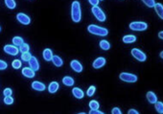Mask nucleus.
Masks as SVG:
<instances>
[{"label":"nucleus","mask_w":163,"mask_h":114,"mask_svg":"<svg viewBox=\"0 0 163 114\" xmlns=\"http://www.w3.org/2000/svg\"><path fill=\"white\" fill-rule=\"evenodd\" d=\"M7 67H8V64H7L4 61L0 60V70H5Z\"/></svg>","instance_id":"obj_34"},{"label":"nucleus","mask_w":163,"mask_h":114,"mask_svg":"<svg viewBox=\"0 0 163 114\" xmlns=\"http://www.w3.org/2000/svg\"><path fill=\"white\" fill-rule=\"evenodd\" d=\"M3 94H4L5 96H12L13 91L11 88H5L4 91H3Z\"/></svg>","instance_id":"obj_33"},{"label":"nucleus","mask_w":163,"mask_h":114,"mask_svg":"<svg viewBox=\"0 0 163 114\" xmlns=\"http://www.w3.org/2000/svg\"><path fill=\"white\" fill-rule=\"evenodd\" d=\"M58 89H59V84L57 82H52L49 84V86H48V91H49V93H52V94L57 92Z\"/></svg>","instance_id":"obj_20"},{"label":"nucleus","mask_w":163,"mask_h":114,"mask_svg":"<svg viewBox=\"0 0 163 114\" xmlns=\"http://www.w3.org/2000/svg\"><path fill=\"white\" fill-rule=\"evenodd\" d=\"M4 103H6V105H12V103H13V99L12 96H5Z\"/></svg>","instance_id":"obj_32"},{"label":"nucleus","mask_w":163,"mask_h":114,"mask_svg":"<svg viewBox=\"0 0 163 114\" xmlns=\"http://www.w3.org/2000/svg\"><path fill=\"white\" fill-rule=\"evenodd\" d=\"M0 32H1V27H0Z\"/></svg>","instance_id":"obj_41"},{"label":"nucleus","mask_w":163,"mask_h":114,"mask_svg":"<svg viewBox=\"0 0 163 114\" xmlns=\"http://www.w3.org/2000/svg\"><path fill=\"white\" fill-rule=\"evenodd\" d=\"M90 114H103L104 112L101 111V110H98V109H91L89 111Z\"/></svg>","instance_id":"obj_35"},{"label":"nucleus","mask_w":163,"mask_h":114,"mask_svg":"<svg viewBox=\"0 0 163 114\" xmlns=\"http://www.w3.org/2000/svg\"><path fill=\"white\" fill-rule=\"evenodd\" d=\"M51 61H53L54 65L57 67H61V66H62V64H64V61H62L61 58L59 56H53Z\"/></svg>","instance_id":"obj_19"},{"label":"nucleus","mask_w":163,"mask_h":114,"mask_svg":"<svg viewBox=\"0 0 163 114\" xmlns=\"http://www.w3.org/2000/svg\"><path fill=\"white\" fill-rule=\"evenodd\" d=\"M106 64V58H103V57H100V58H97L96 60L93 61V68L95 69H99L103 67L104 65Z\"/></svg>","instance_id":"obj_10"},{"label":"nucleus","mask_w":163,"mask_h":114,"mask_svg":"<svg viewBox=\"0 0 163 114\" xmlns=\"http://www.w3.org/2000/svg\"><path fill=\"white\" fill-rule=\"evenodd\" d=\"M142 1H143L144 4L146 5L147 7H149V8H154L155 5V0H142Z\"/></svg>","instance_id":"obj_28"},{"label":"nucleus","mask_w":163,"mask_h":114,"mask_svg":"<svg viewBox=\"0 0 163 114\" xmlns=\"http://www.w3.org/2000/svg\"><path fill=\"white\" fill-rule=\"evenodd\" d=\"M72 93H73L74 97L77 99H83L85 96L84 91H83L81 88H78V87H74L73 89H72Z\"/></svg>","instance_id":"obj_14"},{"label":"nucleus","mask_w":163,"mask_h":114,"mask_svg":"<svg viewBox=\"0 0 163 114\" xmlns=\"http://www.w3.org/2000/svg\"><path fill=\"white\" fill-rule=\"evenodd\" d=\"M4 52L6 54L11 55V56H16L18 54L19 49L15 45H10V44H8V45L4 46Z\"/></svg>","instance_id":"obj_8"},{"label":"nucleus","mask_w":163,"mask_h":114,"mask_svg":"<svg viewBox=\"0 0 163 114\" xmlns=\"http://www.w3.org/2000/svg\"><path fill=\"white\" fill-rule=\"evenodd\" d=\"M13 45L17 47V46L22 45V44L24 43V40L22 37H15L13 39Z\"/></svg>","instance_id":"obj_22"},{"label":"nucleus","mask_w":163,"mask_h":114,"mask_svg":"<svg viewBox=\"0 0 163 114\" xmlns=\"http://www.w3.org/2000/svg\"><path fill=\"white\" fill-rule=\"evenodd\" d=\"M155 110L158 112L162 114L163 113V103L162 102H155Z\"/></svg>","instance_id":"obj_24"},{"label":"nucleus","mask_w":163,"mask_h":114,"mask_svg":"<svg viewBox=\"0 0 163 114\" xmlns=\"http://www.w3.org/2000/svg\"><path fill=\"white\" fill-rule=\"evenodd\" d=\"M139 112L137 111V110H135V109H130L129 110V114H138Z\"/></svg>","instance_id":"obj_38"},{"label":"nucleus","mask_w":163,"mask_h":114,"mask_svg":"<svg viewBox=\"0 0 163 114\" xmlns=\"http://www.w3.org/2000/svg\"><path fill=\"white\" fill-rule=\"evenodd\" d=\"M135 41H136V37L133 34H128L123 37V42L125 43H133Z\"/></svg>","instance_id":"obj_21"},{"label":"nucleus","mask_w":163,"mask_h":114,"mask_svg":"<svg viewBox=\"0 0 163 114\" xmlns=\"http://www.w3.org/2000/svg\"><path fill=\"white\" fill-rule=\"evenodd\" d=\"M32 88L37 91H44L45 89H46V86H45V84H43L42 82L35 81L32 82Z\"/></svg>","instance_id":"obj_12"},{"label":"nucleus","mask_w":163,"mask_h":114,"mask_svg":"<svg viewBox=\"0 0 163 114\" xmlns=\"http://www.w3.org/2000/svg\"><path fill=\"white\" fill-rule=\"evenodd\" d=\"M91 11H92V13L95 15V17L99 20V21L104 22L106 20V15H105V13L102 11L100 7H98V6H92Z\"/></svg>","instance_id":"obj_4"},{"label":"nucleus","mask_w":163,"mask_h":114,"mask_svg":"<svg viewBox=\"0 0 163 114\" xmlns=\"http://www.w3.org/2000/svg\"><path fill=\"white\" fill-rule=\"evenodd\" d=\"M89 108L91 109H98L99 108V103L97 101H90L89 102Z\"/></svg>","instance_id":"obj_29"},{"label":"nucleus","mask_w":163,"mask_h":114,"mask_svg":"<svg viewBox=\"0 0 163 114\" xmlns=\"http://www.w3.org/2000/svg\"><path fill=\"white\" fill-rule=\"evenodd\" d=\"M70 66L71 68L73 69V70L75 72H78V73H80V72H82L83 71V65L81 64V63L78 61H72L71 63H70Z\"/></svg>","instance_id":"obj_11"},{"label":"nucleus","mask_w":163,"mask_h":114,"mask_svg":"<svg viewBox=\"0 0 163 114\" xmlns=\"http://www.w3.org/2000/svg\"><path fill=\"white\" fill-rule=\"evenodd\" d=\"M146 98L148 100V102L150 103H155V102L157 101V95L155 94V92L152 91H148L146 94Z\"/></svg>","instance_id":"obj_15"},{"label":"nucleus","mask_w":163,"mask_h":114,"mask_svg":"<svg viewBox=\"0 0 163 114\" xmlns=\"http://www.w3.org/2000/svg\"><path fill=\"white\" fill-rule=\"evenodd\" d=\"M42 56H43V58L46 61H50L52 60V58H53V53H52V50L51 49H44L43 53H42Z\"/></svg>","instance_id":"obj_17"},{"label":"nucleus","mask_w":163,"mask_h":114,"mask_svg":"<svg viewBox=\"0 0 163 114\" xmlns=\"http://www.w3.org/2000/svg\"><path fill=\"white\" fill-rule=\"evenodd\" d=\"M31 57H32V55H31L29 52H26V53H22V55H21V60L23 61H28L30 60Z\"/></svg>","instance_id":"obj_31"},{"label":"nucleus","mask_w":163,"mask_h":114,"mask_svg":"<svg viewBox=\"0 0 163 114\" xmlns=\"http://www.w3.org/2000/svg\"><path fill=\"white\" fill-rule=\"evenodd\" d=\"M130 29L131 31H137V32H141V31H145L148 28V24L146 22L142 21H134L130 24Z\"/></svg>","instance_id":"obj_3"},{"label":"nucleus","mask_w":163,"mask_h":114,"mask_svg":"<svg viewBox=\"0 0 163 114\" xmlns=\"http://www.w3.org/2000/svg\"><path fill=\"white\" fill-rule=\"evenodd\" d=\"M71 18L75 23L80 22L82 18V12H81V5L79 1H73L71 6Z\"/></svg>","instance_id":"obj_1"},{"label":"nucleus","mask_w":163,"mask_h":114,"mask_svg":"<svg viewBox=\"0 0 163 114\" xmlns=\"http://www.w3.org/2000/svg\"><path fill=\"white\" fill-rule=\"evenodd\" d=\"M5 4L9 9H11V10L15 9L16 7V3L15 0H5Z\"/></svg>","instance_id":"obj_25"},{"label":"nucleus","mask_w":163,"mask_h":114,"mask_svg":"<svg viewBox=\"0 0 163 114\" xmlns=\"http://www.w3.org/2000/svg\"><path fill=\"white\" fill-rule=\"evenodd\" d=\"M62 84L66 86H73L74 85V79L69 76H65L62 79Z\"/></svg>","instance_id":"obj_18"},{"label":"nucleus","mask_w":163,"mask_h":114,"mask_svg":"<svg viewBox=\"0 0 163 114\" xmlns=\"http://www.w3.org/2000/svg\"><path fill=\"white\" fill-rule=\"evenodd\" d=\"M16 19H17V21L20 22L21 24H23V25H29L30 22H31L30 17L27 15H25V13H17Z\"/></svg>","instance_id":"obj_7"},{"label":"nucleus","mask_w":163,"mask_h":114,"mask_svg":"<svg viewBox=\"0 0 163 114\" xmlns=\"http://www.w3.org/2000/svg\"><path fill=\"white\" fill-rule=\"evenodd\" d=\"M159 56H160V58H163V51H161V52H160V54H159Z\"/></svg>","instance_id":"obj_40"},{"label":"nucleus","mask_w":163,"mask_h":114,"mask_svg":"<svg viewBox=\"0 0 163 114\" xmlns=\"http://www.w3.org/2000/svg\"><path fill=\"white\" fill-rule=\"evenodd\" d=\"M131 55H133V57L135 58V60H137L138 61H141V63H143V61L147 60L146 54H145L144 52H142L141 50L137 49V48L131 49Z\"/></svg>","instance_id":"obj_5"},{"label":"nucleus","mask_w":163,"mask_h":114,"mask_svg":"<svg viewBox=\"0 0 163 114\" xmlns=\"http://www.w3.org/2000/svg\"><path fill=\"white\" fill-rule=\"evenodd\" d=\"M28 63L30 65V68H32L34 71H37L40 69V63L36 57H31L30 60L28 61Z\"/></svg>","instance_id":"obj_9"},{"label":"nucleus","mask_w":163,"mask_h":114,"mask_svg":"<svg viewBox=\"0 0 163 114\" xmlns=\"http://www.w3.org/2000/svg\"><path fill=\"white\" fill-rule=\"evenodd\" d=\"M119 78L121 81L126 82H137L138 78L136 75L131 74V73H126V72H123L119 75Z\"/></svg>","instance_id":"obj_6"},{"label":"nucleus","mask_w":163,"mask_h":114,"mask_svg":"<svg viewBox=\"0 0 163 114\" xmlns=\"http://www.w3.org/2000/svg\"><path fill=\"white\" fill-rule=\"evenodd\" d=\"M158 37H159V39H163V31H161V32L158 33Z\"/></svg>","instance_id":"obj_39"},{"label":"nucleus","mask_w":163,"mask_h":114,"mask_svg":"<svg viewBox=\"0 0 163 114\" xmlns=\"http://www.w3.org/2000/svg\"><path fill=\"white\" fill-rule=\"evenodd\" d=\"M19 47H20L19 51L21 52V53H26V52H29L30 50V46L27 43H23L22 45H20Z\"/></svg>","instance_id":"obj_27"},{"label":"nucleus","mask_w":163,"mask_h":114,"mask_svg":"<svg viewBox=\"0 0 163 114\" xmlns=\"http://www.w3.org/2000/svg\"><path fill=\"white\" fill-rule=\"evenodd\" d=\"M101 1H102V0H101Z\"/></svg>","instance_id":"obj_42"},{"label":"nucleus","mask_w":163,"mask_h":114,"mask_svg":"<svg viewBox=\"0 0 163 114\" xmlns=\"http://www.w3.org/2000/svg\"><path fill=\"white\" fill-rule=\"evenodd\" d=\"M87 31L90 34H96V36H100V37H106L109 34V31L106 28H103V27L97 26V25H89L87 27Z\"/></svg>","instance_id":"obj_2"},{"label":"nucleus","mask_w":163,"mask_h":114,"mask_svg":"<svg viewBox=\"0 0 163 114\" xmlns=\"http://www.w3.org/2000/svg\"><path fill=\"white\" fill-rule=\"evenodd\" d=\"M100 0H88V2L91 4L92 6H98Z\"/></svg>","instance_id":"obj_37"},{"label":"nucleus","mask_w":163,"mask_h":114,"mask_svg":"<svg viewBox=\"0 0 163 114\" xmlns=\"http://www.w3.org/2000/svg\"><path fill=\"white\" fill-rule=\"evenodd\" d=\"M100 47L102 48L103 50H109V48H110V44H109V41H107V40H101L100 41Z\"/></svg>","instance_id":"obj_23"},{"label":"nucleus","mask_w":163,"mask_h":114,"mask_svg":"<svg viewBox=\"0 0 163 114\" xmlns=\"http://www.w3.org/2000/svg\"><path fill=\"white\" fill-rule=\"evenodd\" d=\"M12 66L15 69H19L20 67H21V61H20L19 60H15L12 63Z\"/></svg>","instance_id":"obj_30"},{"label":"nucleus","mask_w":163,"mask_h":114,"mask_svg":"<svg viewBox=\"0 0 163 114\" xmlns=\"http://www.w3.org/2000/svg\"><path fill=\"white\" fill-rule=\"evenodd\" d=\"M95 90H96V87L94 85H91V86H89L88 89H87V91H86V95L88 96V97H91V96L94 95V93H95Z\"/></svg>","instance_id":"obj_26"},{"label":"nucleus","mask_w":163,"mask_h":114,"mask_svg":"<svg viewBox=\"0 0 163 114\" xmlns=\"http://www.w3.org/2000/svg\"><path fill=\"white\" fill-rule=\"evenodd\" d=\"M22 75L26 78H34L35 77V71L30 67H24L22 69Z\"/></svg>","instance_id":"obj_13"},{"label":"nucleus","mask_w":163,"mask_h":114,"mask_svg":"<svg viewBox=\"0 0 163 114\" xmlns=\"http://www.w3.org/2000/svg\"><path fill=\"white\" fill-rule=\"evenodd\" d=\"M154 8L155 10V13H157V15L160 17L161 19H163V5L161 3H155Z\"/></svg>","instance_id":"obj_16"},{"label":"nucleus","mask_w":163,"mask_h":114,"mask_svg":"<svg viewBox=\"0 0 163 114\" xmlns=\"http://www.w3.org/2000/svg\"><path fill=\"white\" fill-rule=\"evenodd\" d=\"M111 113L112 114H121L122 112H121V110L119 108H114L112 110H111Z\"/></svg>","instance_id":"obj_36"}]
</instances>
